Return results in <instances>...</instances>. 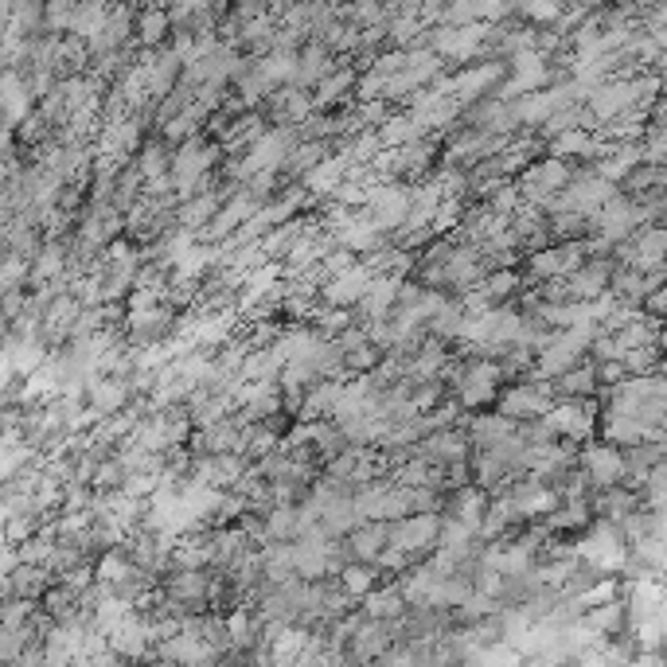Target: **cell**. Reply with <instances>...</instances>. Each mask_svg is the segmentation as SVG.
Listing matches in <instances>:
<instances>
[{
	"label": "cell",
	"instance_id": "cell-3",
	"mask_svg": "<svg viewBox=\"0 0 667 667\" xmlns=\"http://www.w3.org/2000/svg\"><path fill=\"white\" fill-rule=\"evenodd\" d=\"M597 410H601L597 394H589V398H554L550 410L543 414V422H547V430L554 433V437H566V441L582 445V441L593 437Z\"/></svg>",
	"mask_w": 667,
	"mask_h": 667
},
{
	"label": "cell",
	"instance_id": "cell-4",
	"mask_svg": "<svg viewBox=\"0 0 667 667\" xmlns=\"http://www.w3.org/2000/svg\"><path fill=\"white\" fill-rule=\"evenodd\" d=\"M550 402H554V387H550V379H535V375H527L523 383H511L508 391L496 394V410L500 414H508L515 422H523V418H543L550 410Z\"/></svg>",
	"mask_w": 667,
	"mask_h": 667
},
{
	"label": "cell",
	"instance_id": "cell-46",
	"mask_svg": "<svg viewBox=\"0 0 667 667\" xmlns=\"http://www.w3.org/2000/svg\"><path fill=\"white\" fill-rule=\"evenodd\" d=\"M527 16L543 20V24H554L558 20V4L554 0H527Z\"/></svg>",
	"mask_w": 667,
	"mask_h": 667
},
{
	"label": "cell",
	"instance_id": "cell-28",
	"mask_svg": "<svg viewBox=\"0 0 667 667\" xmlns=\"http://www.w3.org/2000/svg\"><path fill=\"white\" fill-rule=\"evenodd\" d=\"M8 582H12V597H32V601H40V593L47 589V566L16 562L12 574H8Z\"/></svg>",
	"mask_w": 667,
	"mask_h": 667
},
{
	"label": "cell",
	"instance_id": "cell-23",
	"mask_svg": "<svg viewBox=\"0 0 667 667\" xmlns=\"http://www.w3.org/2000/svg\"><path fill=\"white\" fill-rule=\"evenodd\" d=\"M554 398H589L597 394V375H593V359H578L570 371H562L558 379H550Z\"/></svg>",
	"mask_w": 667,
	"mask_h": 667
},
{
	"label": "cell",
	"instance_id": "cell-40",
	"mask_svg": "<svg viewBox=\"0 0 667 667\" xmlns=\"http://www.w3.org/2000/svg\"><path fill=\"white\" fill-rule=\"evenodd\" d=\"M523 207V199H519V188H515V180H504L492 196H488V211H496V215H515Z\"/></svg>",
	"mask_w": 667,
	"mask_h": 667
},
{
	"label": "cell",
	"instance_id": "cell-14",
	"mask_svg": "<svg viewBox=\"0 0 667 667\" xmlns=\"http://www.w3.org/2000/svg\"><path fill=\"white\" fill-rule=\"evenodd\" d=\"M418 449L430 457V461H441V465H449V461H465L472 453V441L469 433L461 430L457 422L453 426H445V430H433L426 433L422 441H418Z\"/></svg>",
	"mask_w": 667,
	"mask_h": 667
},
{
	"label": "cell",
	"instance_id": "cell-6",
	"mask_svg": "<svg viewBox=\"0 0 667 667\" xmlns=\"http://www.w3.org/2000/svg\"><path fill=\"white\" fill-rule=\"evenodd\" d=\"M586 262V246L582 238H566V242H547L539 250L527 254V277L531 281H547V277H566Z\"/></svg>",
	"mask_w": 667,
	"mask_h": 667
},
{
	"label": "cell",
	"instance_id": "cell-16",
	"mask_svg": "<svg viewBox=\"0 0 667 667\" xmlns=\"http://www.w3.org/2000/svg\"><path fill=\"white\" fill-rule=\"evenodd\" d=\"M484 504H488V492L480 488V484H461V488H449L445 492V504H441V511L445 515H453V519H461L465 527H480V515H484Z\"/></svg>",
	"mask_w": 667,
	"mask_h": 667
},
{
	"label": "cell",
	"instance_id": "cell-35",
	"mask_svg": "<svg viewBox=\"0 0 667 667\" xmlns=\"http://www.w3.org/2000/svg\"><path fill=\"white\" fill-rule=\"evenodd\" d=\"M313 114V98H305L301 90H281L277 94V121L281 125H301V121Z\"/></svg>",
	"mask_w": 667,
	"mask_h": 667
},
{
	"label": "cell",
	"instance_id": "cell-45",
	"mask_svg": "<svg viewBox=\"0 0 667 667\" xmlns=\"http://www.w3.org/2000/svg\"><path fill=\"white\" fill-rule=\"evenodd\" d=\"M640 313H648V316H664L667 313V289L664 285H656V289H648V293L640 297Z\"/></svg>",
	"mask_w": 667,
	"mask_h": 667
},
{
	"label": "cell",
	"instance_id": "cell-26",
	"mask_svg": "<svg viewBox=\"0 0 667 667\" xmlns=\"http://www.w3.org/2000/svg\"><path fill=\"white\" fill-rule=\"evenodd\" d=\"M496 79H500V67H496V63H488V67H476V71L457 75V79L449 82V94H453L457 102H476L488 86H496Z\"/></svg>",
	"mask_w": 667,
	"mask_h": 667
},
{
	"label": "cell",
	"instance_id": "cell-2",
	"mask_svg": "<svg viewBox=\"0 0 667 667\" xmlns=\"http://www.w3.org/2000/svg\"><path fill=\"white\" fill-rule=\"evenodd\" d=\"M570 176H574V164H570V160L543 157V153H539V157L531 160L519 176H511V180H515V188H519V199H523V203H531V207L543 211V203H547L558 188H566Z\"/></svg>",
	"mask_w": 667,
	"mask_h": 667
},
{
	"label": "cell",
	"instance_id": "cell-24",
	"mask_svg": "<svg viewBox=\"0 0 667 667\" xmlns=\"http://www.w3.org/2000/svg\"><path fill=\"white\" fill-rule=\"evenodd\" d=\"M305 227H309V219H305V215H293V219H285V223L270 227L266 235L258 238L262 254H266V258H274V262H281V258L289 254V246H293L297 238L305 235Z\"/></svg>",
	"mask_w": 667,
	"mask_h": 667
},
{
	"label": "cell",
	"instance_id": "cell-9",
	"mask_svg": "<svg viewBox=\"0 0 667 667\" xmlns=\"http://www.w3.org/2000/svg\"><path fill=\"white\" fill-rule=\"evenodd\" d=\"M391 644H394V625L391 621L363 617V621L348 632V640H344V660H379Z\"/></svg>",
	"mask_w": 667,
	"mask_h": 667
},
{
	"label": "cell",
	"instance_id": "cell-5",
	"mask_svg": "<svg viewBox=\"0 0 667 667\" xmlns=\"http://www.w3.org/2000/svg\"><path fill=\"white\" fill-rule=\"evenodd\" d=\"M437 523H441V511H410V515L387 523V543L422 558L437 543Z\"/></svg>",
	"mask_w": 667,
	"mask_h": 667
},
{
	"label": "cell",
	"instance_id": "cell-41",
	"mask_svg": "<svg viewBox=\"0 0 667 667\" xmlns=\"http://www.w3.org/2000/svg\"><path fill=\"white\" fill-rule=\"evenodd\" d=\"M410 562H418V558H414V554H406V550L391 547V543H387V547L371 558V566H375V570H383V574H402Z\"/></svg>",
	"mask_w": 667,
	"mask_h": 667
},
{
	"label": "cell",
	"instance_id": "cell-1",
	"mask_svg": "<svg viewBox=\"0 0 667 667\" xmlns=\"http://www.w3.org/2000/svg\"><path fill=\"white\" fill-rule=\"evenodd\" d=\"M500 383H504L500 359L476 355L469 363H461V375H457V383H453L457 406H461V410H484V406H492L496 394H500Z\"/></svg>",
	"mask_w": 667,
	"mask_h": 667
},
{
	"label": "cell",
	"instance_id": "cell-44",
	"mask_svg": "<svg viewBox=\"0 0 667 667\" xmlns=\"http://www.w3.org/2000/svg\"><path fill=\"white\" fill-rule=\"evenodd\" d=\"M164 32H168V16H164V12L153 8V12H145V16H141V40L145 43H160Z\"/></svg>",
	"mask_w": 667,
	"mask_h": 667
},
{
	"label": "cell",
	"instance_id": "cell-36",
	"mask_svg": "<svg viewBox=\"0 0 667 667\" xmlns=\"http://www.w3.org/2000/svg\"><path fill=\"white\" fill-rule=\"evenodd\" d=\"M375 133H379V141H383V145H406V141H414V137H426V133L418 129V121L410 118V114H398V118L391 114V118L383 121Z\"/></svg>",
	"mask_w": 667,
	"mask_h": 667
},
{
	"label": "cell",
	"instance_id": "cell-34",
	"mask_svg": "<svg viewBox=\"0 0 667 667\" xmlns=\"http://www.w3.org/2000/svg\"><path fill=\"white\" fill-rule=\"evenodd\" d=\"M465 196H441L437 199V207H433L430 215V231L433 235H453L457 231V223H461V215H465Z\"/></svg>",
	"mask_w": 667,
	"mask_h": 667
},
{
	"label": "cell",
	"instance_id": "cell-42",
	"mask_svg": "<svg viewBox=\"0 0 667 667\" xmlns=\"http://www.w3.org/2000/svg\"><path fill=\"white\" fill-rule=\"evenodd\" d=\"M47 129H51V121L43 118L40 110H32L28 118H24V121H20V125H16V137H20L24 145H40L43 137H47Z\"/></svg>",
	"mask_w": 667,
	"mask_h": 667
},
{
	"label": "cell",
	"instance_id": "cell-25",
	"mask_svg": "<svg viewBox=\"0 0 667 667\" xmlns=\"http://www.w3.org/2000/svg\"><path fill=\"white\" fill-rule=\"evenodd\" d=\"M262 527H266V543H289L297 539V504H270L262 511Z\"/></svg>",
	"mask_w": 667,
	"mask_h": 667
},
{
	"label": "cell",
	"instance_id": "cell-29",
	"mask_svg": "<svg viewBox=\"0 0 667 667\" xmlns=\"http://www.w3.org/2000/svg\"><path fill=\"white\" fill-rule=\"evenodd\" d=\"M480 281H484V289H488L492 305H500V301H515V297H519V289H523V274H519L515 266H496V270H488Z\"/></svg>",
	"mask_w": 667,
	"mask_h": 667
},
{
	"label": "cell",
	"instance_id": "cell-38",
	"mask_svg": "<svg viewBox=\"0 0 667 667\" xmlns=\"http://www.w3.org/2000/svg\"><path fill=\"white\" fill-rule=\"evenodd\" d=\"M121 476H125V469H121V461L114 457V453H106L98 465H94V476H90V488L94 492H110V488H118Z\"/></svg>",
	"mask_w": 667,
	"mask_h": 667
},
{
	"label": "cell",
	"instance_id": "cell-32",
	"mask_svg": "<svg viewBox=\"0 0 667 667\" xmlns=\"http://www.w3.org/2000/svg\"><path fill=\"white\" fill-rule=\"evenodd\" d=\"M355 86L352 71H328L324 79L316 82V94H313V110H324V106H336L348 90Z\"/></svg>",
	"mask_w": 667,
	"mask_h": 667
},
{
	"label": "cell",
	"instance_id": "cell-39",
	"mask_svg": "<svg viewBox=\"0 0 667 667\" xmlns=\"http://www.w3.org/2000/svg\"><path fill=\"white\" fill-rule=\"evenodd\" d=\"M118 488L133 500H149L157 492V472H125Z\"/></svg>",
	"mask_w": 667,
	"mask_h": 667
},
{
	"label": "cell",
	"instance_id": "cell-12",
	"mask_svg": "<svg viewBox=\"0 0 667 667\" xmlns=\"http://www.w3.org/2000/svg\"><path fill=\"white\" fill-rule=\"evenodd\" d=\"M367 281H371V270L363 262H355V266L332 274L320 285V301L324 305H340V309H355L359 297H363V289H367Z\"/></svg>",
	"mask_w": 667,
	"mask_h": 667
},
{
	"label": "cell",
	"instance_id": "cell-27",
	"mask_svg": "<svg viewBox=\"0 0 667 667\" xmlns=\"http://www.w3.org/2000/svg\"><path fill=\"white\" fill-rule=\"evenodd\" d=\"M664 184H667L664 164H644V160H640L617 188H621L625 196H648V192H664Z\"/></svg>",
	"mask_w": 667,
	"mask_h": 667
},
{
	"label": "cell",
	"instance_id": "cell-7",
	"mask_svg": "<svg viewBox=\"0 0 667 667\" xmlns=\"http://www.w3.org/2000/svg\"><path fill=\"white\" fill-rule=\"evenodd\" d=\"M574 461L593 492L621 484V476H625V453H621V445H609V441H586V449H578Z\"/></svg>",
	"mask_w": 667,
	"mask_h": 667
},
{
	"label": "cell",
	"instance_id": "cell-21",
	"mask_svg": "<svg viewBox=\"0 0 667 667\" xmlns=\"http://www.w3.org/2000/svg\"><path fill=\"white\" fill-rule=\"evenodd\" d=\"M593 523V511H589V496L582 500H562L558 508H550L543 515V531L547 535H562V531H586Z\"/></svg>",
	"mask_w": 667,
	"mask_h": 667
},
{
	"label": "cell",
	"instance_id": "cell-8",
	"mask_svg": "<svg viewBox=\"0 0 667 667\" xmlns=\"http://www.w3.org/2000/svg\"><path fill=\"white\" fill-rule=\"evenodd\" d=\"M406 211H410V188L406 184H375V188H367V203H363V215L383 231V235H391L394 227L406 219Z\"/></svg>",
	"mask_w": 667,
	"mask_h": 667
},
{
	"label": "cell",
	"instance_id": "cell-33",
	"mask_svg": "<svg viewBox=\"0 0 667 667\" xmlns=\"http://www.w3.org/2000/svg\"><path fill=\"white\" fill-rule=\"evenodd\" d=\"M168 160H172V153H168V145L164 141H141V149L129 157V164L141 172V180H149V176H160V172H168Z\"/></svg>",
	"mask_w": 667,
	"mask_h": 667
},
{
	"label": "cell",
	"instance_id": "cell-30",
	"mask_svg": "<svg viewBox=\"0 0 667 667\" xmlns=\"http://www.w3.org/2000/svg\"><path fill=\"white\" fill-rule=\"evenodd\" d=\"M133 570H137V566L129 562L125 547H106L102 550V558L94 562V578H98V582H106V586H118V582H125Z\"/></svg>",
	"mask_w": 667,
	"mask_h": 667
},
{
	"label": "cell",
	"instance_id": "cell-10",
	"mask_svg": "<svg viewBox=\"0 0 667 667\" xmlns=\"http://www.w3.org/2000/svg\"><path fill=\"white\" fill-rule=\"evenodd\" d=\"M613 266H617L613 258H586L578 270H570V274L562 277V281H566L570 301H593V297H601V293L609 289Z\"/></svg>",
	"mask_w": 667,
	"mask_h": 667
},
{
	"label": "cell",
	"instance_id": "cell-22",
	"mask_svg": "<svg viewBox=\"0 0 667 667\" xmlns=\"http://www.w3.org/2000/svg\"><path fill=\"white\" fill-rule=\"evenodd\" d=\"M344 164H348V160L340 157V153H336V157L328 153L324 160H316L313 168H309V172H305L297 184H301V188H305V192H309L313 199H328V192H332V188L344 180Z\"/></svg>",
	"mask_w": 667,
	"mask_h": 667
},
{
	"label": "cell",
	"instance_id": "cell-17",
	"mask_svg": "<svg viewBox=\"0 0 667 667\" xmlns=\"http://www.w3.org/2000/svg\"><path fill=\"white\" fill-rule=\"evenodd\" d=\"M582 625H589L593 632H601V636H625V625H628V601L625 597H609V601H597V605H589L582 609V617H578Z\"/></svg>",
	"mask_w": 667,
	"mask_h": 667
},
{
	"label": "cell",
	"instance_id": "cell-20",
	"mask_svg": "<svg viewBox=\"0 0 667 667\" xmlns=\"http://www.w3.org/2000/svg\"><path fill=\"white\" fill-rule=\"evenodd\" d=\"M340 383H344V379H313V383L305 387V398H301L297 418H301V422L332 418V406H336V398H340Z\"/></svg>",
	"mask_w": 667,
	"mask_h": 667
},
{
	"label": "cell",
	"instance_id": "cell-13",
	"mask_svg": "<svg viewBox=\"0 0 667 667\" xmlns=\"http://www.w3.org/2000/svg\"><path fill=\"white\" fill-rule=\"evenodd\" d=\"M207 582H211V566H199V570H172L160 589L172 597V601H180V605H188V609H203L207 605Z\"/></svg>",
	"mask_w": 667,
	"mask_h": 667
},
{
	"label": "cell",
	"instance_id": "cell-43",
	"mask_svg": "<svg viewBox=\"0 0 667 667\" xmlns=\"http://www.w3.org/2000/svg\"><path fill=\"white\" fill-rule=\"evenodd\" d=\"M593 375H597V387H613L621 383L628 371L621 359H593Z\"/></svg>",
	"mask_w": 667,
	"mask_h": 667
},
{
	"label": "cell",
	"instance_id": "cell-15",
	"mask_svg": "<svg viewBox=\"0 0 667 667\" xmlns=\"http://www.w3.org/2000/svg\"><path fill=\"white\" fill-rule=\"evenodd\" d=\"M398 285H402V277L371 274L363 297H359V305H355V313L363 316V320H383V316H391L394 301H398Z\"/></svg>",
	"mask_w": 667,
	"mask_h": 667
},
{
	"label": "cell",
	"instance_id": "cell-18",
	"mask_svg": "<svg viewBox=\"0 0 667 667\" xmlns=\"http://www.w3.org/2000/svg\"><path fill=\"white\" fill-rule=\"evenodd\" d=\"M383 547H387V523L383 519H363L344 535V550L355 562H371Z\"/></svg>",
	"mask_w": 667,
	"mask_h": 667
},
{
	"label": "cell",
	"instance_id": "cell-11",
	"mask_svg": "<svg viewBox=\"0 0 667 667\" xmlns=\"http://www.w3.org/2000/svg\"><path fill=\"white\" fill-rule=\"evenodd\" d=\"M28 114H32V86L24 82L20 71L4 67L0 71V125L16 129Z\"/></svg>",
	"mask_w": 667,
	"mask_h": 667
},
{
	"label": "cell",
	"instance_id": "cell-19",
	"mask_svg": "<svg viewBox=\"0 0 667 667\" xmlns=\"http://www.w3.org/2000/svg\"><path fill=\"white\" fill-rule=\"evenodd\" d=\"M359 601H363V605H359V613H363V617H375V621H398V617L410 609V605H406V597H402V589H398V582L367 589Z\"/></svg>",
	"mask_w": 667,
	"mask_h": 667
},
{
	"label": "cell",
	"instance_id": "cell-31",
	"mask_svg": "<svg viewBox=\"0 0 667 667\" xmlns=\"http://www.w3.org/2000/svg\"><path fill=\"white\" fill-rule=\"evenodd\" d=\"M336 574H340V589H344V593H352L355 601H359L367 589L379 586V574L371 570V562H355L352 558V562H344Z\"/></svg>",
	"mask_w": 667,
	"mask_h": 667
},
{
	"label": "cell",
	"instance_id": "cell-37",
	"mask_svg": "<svg viewBox=\"0 0 667 667\" xmlns=\"http://www.w3.org/2000/svg\"><path fill=\"white\" fill-rule=\"evenodd\" d=\"M379 359H383V348H375L371 340H363V344H355V348L344 352V371L348 375H367Z\"/></svg>",
	"mask_w": 667,
	"mask_h": 667
}]
</instances>
